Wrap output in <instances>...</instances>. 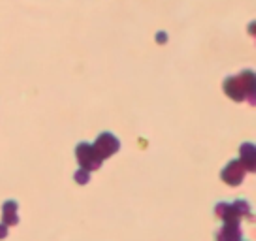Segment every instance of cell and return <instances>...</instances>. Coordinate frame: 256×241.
<instances>
[{"label":"cell","instance_id":"1","mask_svg":"<svg viewBox=\"0 0 256 241\" xmlns=\"http://www.w3.org/2000/svg\"><path fill=\"white\" fill-rule=\"evenodd\" d=\"M222 88L226 96L232 98L234 102H245L254 104V72H241L238 76H230L226 78L222 83Z\"/></svg>","mask_w":256,"mask_h":241},{"label":"cell","instance_id":"7","mask_svg":"<svg viewBox=\"0 0 256 241\" xmlns=\"http://www.w3.org/2000/svg\"><path fill=\"white\" fill-rule=\"evenodd\" d=\"M156 44H160V46H166V44H168V34H166V32L156 34Z\"/></svg>","mask_w":256,"mask_h":241},{"label":"cell","instance_id":"6","mask_svg":"<svg viewBox=\"0 0 256 241\" xmlns=\"http://www.w3.org/2000/svg\"><path fill=\"white\" fill-rule=\"evenodd\" d=\"M88 179H90V174H88L87 170H83L81 168L78 174H76V181L80 183V185H87L88 183Z\"/></svg>","mask_w":256,"mask_h":241},{"label":"cell","instance_id":"2","mask_svg":"<svg viewBox=\"0 0 256 241\" xmlns=\"http://www.w3.org/2000/svg\"><path fill=\"white\" fill-rule=\"evenodd\" d=\"M92 149H94V153L98 154L100 160H106V158H110V156H113V154L119 151L120 142L113 136L112 132H102L100 136L96 138Z\"/></svg>","mask_w":256,"mask_h":241},{"label":"cell","instance_id":"4","mask_svg":"<svg viewBox=\"0 0 256 241\" xmlns=\"http://www.w3.org/2000/svg\"><path fill=\"white\" fill-rule=\"evenodd\" d=\"M243 176H245V168H243V164L240 160H232L222 170V179L228 185H240L243 181Z\"/></svg>","mask_w":256,"mask_h":241},{"label":"cell","instance_id":"5","mask_svg":"<svg viewBox=\"0 0 256 241\" xmlns=\"http://www.w3.org/2000/svg\"><path fill=\"white\" fill-rule=\"evenodd\" d=\"M241 164L245 172H254V145L252 144H243L241 145Z\"/></svg>","mask_w":256,"mask_h":241},{"label":"cell","instance_id":"3","mask_svg":"<svg viewBox=\"0 0 256 241\" xmlns=\"http://www.w3.org/2000/svg\"><path fill=\"white\" fill-rule=\"evenodd\" d=\"M76 156H78V160H80L81 168L87 170V172H92V170H98L102 166V162L98 158V154L94 153V149H92V145L90 144H80L76 147Z\"/></svg>","mask_w":256,"mask_h":241}]
</instances>
